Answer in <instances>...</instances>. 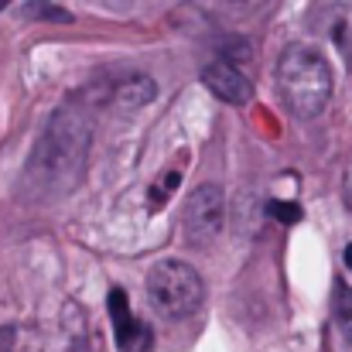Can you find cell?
<instances>
[{
  "label": "cell",
  "mask_w": 352,
  "mask_h": 352,
  "mask_svg": "<svg viewBox=\"0 0 352 352\" xmlns=\"http://www.w3.org/2000/svg\"><path fill=\"white\" fill-rule=\"evenodd\" d=\"M89 137H93L89 117L79 107H72V103L58 107L31 151L28 185H34L45 199L72 192L86 171Z\"/></svg>",
  "instance_id": "6da1fadb"
},
{
  "label": "cell",
  "mask_w": 352,
  "mask_h": 352,
  "mask_svg": "<svg viewBox=\"0 0 352 352\" xmlns=\"http://www.w3.org/2000/svg\"><path fill=\"white\" fill-rule=\"evenodd\" d=\"M223 216H226V206H223V188L206 182L199 185L188 199H185V209H182V230L188 236L192 246H206L212 243L219 230H223Z\"/></svg>",
  "instance_id": "277c9868"
},
{
  "label": "cell",
  "mask_w": 352,
  "mask_h": 352,
  "mask_svg": "<svg viewBox=\"0 0 352 352\" xmlns=\"http://www.w3.org/2000/svg\"><path fill=\"white\" fill-rule=\"evenodd\" d=\"M246 3H256V0H246Z\"/></svg>",
  "instance_id": "4fadbf2b"
},
{
  "label": "cell",
  "mask_w": 352,
  "mask_h": 352,
  "mask_svg": "<svg viewBox=\"0 0 352 352\" xmlns=\"http://www.w3.org/2000/svg\"><path fill=\"white\" fill-rule=\"evenodd\" d=\"M277 89L298 120H318L332 100V69L311 45H287L277 58Z\"/></svg>",
  "instance_id": "7a4b0ae2"
},
{
  "label": "cell",
  "mask_w": 352,
  "mask_h": 352,
  "mask_svg": "<svg viewBox=\"0 0 352 352\" xmlns=\"http://www.w3.org/2000/svg\"><path fill=\"white\" fill-rule=\"evenodd\" d=\"M154 96H157V86H154V79L144 76V72H133V76L120 79L117 89H113V103L126 107V110H140V107L154 103Z\"/></svg>",
  "instance_id": "8992f818"
},
{
  "label": "cell",
  "mask_w": 352,
  "mask_h": 352,
  "mask_svg": "<svg viewBox=\"0 0 352 352\" xmlns=\"http://www.w3.org/2000/svg\"><path fill=\"white\" fill-rule=\"evenodd\" d=\"M202 82H206V89H209L212 96H219V100L230 103V107H246V103L253 100L250 79L236 69L233 62H226V58L209 62V65L202 69Z\"/></svg>",
  "instance_id": "5b68a950"
},
{
  "label": "cell",
  "mask_w": 352,
  "mask_h": 352,
  "mask_svg": "<svg viewBox=\"0 0 352 352\" xmlns=\"http://www.w3.org/2000/svg\"><path fill=\"white\" fill-rule=\"evenodd\" d=\"M270 212H274V219H280V223H301V206L298 202H270Z\"/></svg>",
  "instance_id": "9c48e42d"
},
{
  "label": "cell",
  "mask_w": 352,
  "mask_h": 352,
  "mask_svg": "<svg viewBox=\"0 0 352 352\" xmlns=\"http://www.w3.org/2000/svg\"><path fill=\"white\" fill-rule=\"evenodd\" d=\"M144 284H147L151 308L171 322L195 315L202 308V298H206V284H202L199 270L188 267L185 260H157L147 270Z\"/></svg>",
  "instance_id": "3957f363"
},
{
  "label": "cell",
  "mask_w": 352,
  "mask_h": 352,
  "mask_svg": "<svg viewBox=\"0 0 352 352\" xmlns=\"http://www.w3.org/2000/svg\"><path fill=\"white\" fill-rule=\"evenodd\" d=\"M24 17H52V21H58V24L72 21L65 10H58V7H55V3H48V0H31V3L24 7Z\"/></svg>",
  "instance_id": "52a82bcc"
},
{
  "label": "cell",
  "mask_w": 352,
  "mask_h": 352,
  "mask_svg": "<svg viewBox=\"0 0 352 352\" xmlns=\"http://www.w3.org/2000/svg\"><path fill=\"white\" fill-rule=\"evenodd\" d=\"M7 3H10V0H0V10H3V7H7Z\"/></svg>",
  "instance_id": "7c38bea8"
},
{
  "label": "cell",
  "mask_w": 352,
  "mask_h": 352,
  "mask_svg": "<svg viewBox=\"0 0 352 352\" xmlns=\"http://www.w3.org/2000/svg\"><path fill=\"white\" fill-rule=\"evenodd\" d=\"M339 325H342L346 342L352 346V291H346V294H342V301H339Z\"/></svg>",
  "instance_id": "30bf717a"
},
{
  "label": "cell",
  "mask_w": 352,
  "mask_h": 352,
  "mask_svg": "<svg viewBox=\"0 0 352 352\" xmlns=\"http://www.w3.org/2000/svg\"><path fill=\"white\" fill-rule=\"evenodd\" d=\"M110 318H113V325L130 318V298H126V291H120V287L110 291Z\"/></svg>",
  "instance_id": "ba28073f"
},
{
  "label": "cell",
  "mask_w": 352,
  "mask_h": 352,
  "mask_svg": "<svg viewBox=\"0 0 352 352\" xmlns=\"http://www.w3.org/2000/svg\"><path fill=\"white\" fill-rule=\"evenodd\" d=\"M342 260H346V267H349V270H352V243H349V246H346V253H342Z\"/></svg>",
  "instance_id": "8fae6325"
}]
</instances>
